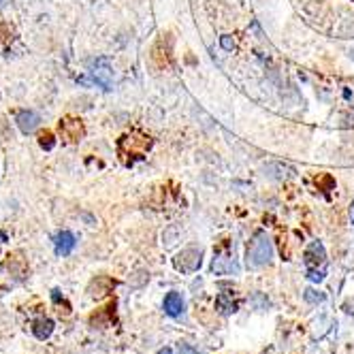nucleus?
Wrapping results in <instances>:
<instances>
[{"mask_svg": "<svg viewBox=\"0 0 354 354\" xmlns=\"http://www.w3.org/2000/svg\"><path fill=\"white\" fill-rule=\"evenodd\" d=\"M39 122H41V118H39V113H35V111H21V113H17V126H19V131H21L24 135L35 133V131H37V126H39Z\"/></svg>", "mask_w": 354, "mask_h": 354, "instance_id": "9d476101", "label": "nucleus"}, {"mask_svg": "<svg viewBox=\"0 0 354 354\" xmlns=\"http://www.w3.org/2000/svg\"><path fill=\"white\" fill-rule=\"evenodd\" d=\"M265 175L273 180H288V177H295V169L284 162H269L265 167Z\"/></svg>", "mask_w": 354, "mask_h": 354, "instance_id": "9b49d317", "label": "nucleus"}, {"mask_svg": "<svg viewBox=\"0 0 354 354\" xmlns=\"http://www.w3.org/2000/svg\"><path fill=\"white\" fill-rule=\"evenodd\" d=\"M32 331H35V335L39 339H47L49 335H52V331H54V322L52 320H39V322H35Z\"/></svg>", "mask_w": 354, "mask_h": 354, "instance_id": "ddd939ff", "label": "nucleus"}, {"mask_svg": "<svg viewBox=\"0 0 354 354\" xmlns=\"http://www.w3.org/2000/svg\"><path fill=\"white\" fill-rule=\"evenodd\" d=\"M306 301H310V303H322V301H324V295H322L320 290L308 288V290H306Z\"/></svg>", "mask_w": 354, "mask_h": 354, "instance_id": "2eb2a0df", "label": "nucleus"}, {"mask_svg": "<svg viewBox=\"0 0 354 354\" xmlns=\"http://www.w3.org/2000/svg\"><path fill=\"white\" fill-rule=\"evenodd\" d=\"M90 75H92V80L103 90H111V86H113V68H111L107 58H98L94 62Z\"/></svg>", "mask_w": 354, "mask_h": 354, "instance_id": "20e7f679", "label": "nucleus"}, {"mask_svg": "<svg viewBox=\"0 0 354 354\" xmlns=\"http://www.w3.org/2000/svg\"><path fill=\"white\" fill-rule=\"evenodd\" d=\"M177 354H201V352L190 344H180V346H177Z\"/></svg>", "mask_w": 354, "mask_h": 354, "instance_id": "6ab92c4d", "label": "nucleus"}, {"mask_svg": "<svg viewBox=\"0 0 354 354\" xmlns=\"http://www.w3.org/2000/svg\"><path fill=\"white\" fill-rule=\"evenodd\" d=\"M220 45H222V49H226V52H233V49H235V41L229 35L220 37Z\"/></svg>", "mask_w": 354, "mask_h": 354, "instance_id": "dca6fc26", "label": "nucleus"}, {"mask_svg": "<svg viewBox=\"0 0 354 354\" xmlns=\"http://www.w3.org/2000/svg\"><path fill=\"white\" fill-rule=\"evenodd\" d=\"M203 263V252L198 248H186L175 257V269L182 273H194Z\"/></svg>", "mask_w": 354, "mask_h": 354, "instance_id": "7ed1b4c3", "label": "nucleus"}, {"mask_svg": "<svg viewBox=\"0 0 354 354\" xmlns=\"http://www.w3.org/2000/svg\"><path fill=\"white\" fill-rule=\"evenodd\" d=\"M0 3H3V0H0Z\"/></svg>", "mask_w": 354, "mask_h": 354, "instance_id": "5701e85b", "label": "nucleus"}, {"mask_svg": "<svg viewBox=\"0 0 354 354\" xmlns=\"http://www.w3.org/2000/svg\"><path fill=\"white\" fill-rule=\"evenodd\" d=\"M60 133H62V137H64L66 141H77V139L84 137V124H82L80 120H71V118H66V120L60 122Z\"/></svg>", "mask_w": 354, "mask_h": 354, "instance_id": "6e6552de", "label": "nucleus"}, {"mask_svg": "<svg viewBox=\"0 0 354 354\" xmlns=\"http://www.w3.org/2000/svg\"><path fill=\"white\" fill-rule=\"evenodd\" d=\"M350 58H352V60H354V49H352V52H350Z\"/></svg>", "mask_w": 354, "mask_h": 354, "instance_id": "4be33fe9", "label": "nucleus"}, {"mask_svg": "<svg viewBox=\"0 0 354 354\" xmlns=\"http://www.w3.org/2000/svg\"><path fill=\"white\" fill-rule=\"evenodd\" d=\"M326 263V252L320 241H312L310 248L306 250V267L308 269H318Z\"/></svg>", "mask_w": 354, "mask_h": 354, "instance_id": "423d86ee", "label": "nucleus"}, {"mask_svg": "<svg viewBox=\"0 0 354 354\" xmlns=\"http://www.w3.org/2000/svg\"><path fill=\"white\" fill-rule=\"evenodd\" d=\"M54 245H56V252L60 257H68L73 252V248L77 245V239H75V235L71 231H60L54 237Z\"/></svg>", "mask_w": 354, "mask_h": 354, "instance_id": "1a4fd4ad", "label": "nucleus"}, {"mask_svg": "<svg viewBox=\"0 0 354 354\" xmlns=\"http://www.w3.org/2000/svg\"><path fill=\"white\" fill-rule=\"evenodd\" d=\"M308 277L312 282H322L324 280V271L322 269H308Z\"/></svg>", "mask_w": 354, "mask_h": 354, "instance_id": "a211bd4d", "label": "nucleus"}, {"mask_svg": "<svg viewBox=\"0 0 354 354\" xmlns=\"http://www.w3.org/2000/svg\"><path fill=\"white\" fill-rule=\"evenodd\" d=\"M273 259V243L271 239L267 237V233H257L252 237L250 245H248V252H245V263L248 267L252 269H259V267H265L269 265Z\"/></svg>", "mask_w": 354, "mask_h": 354, "instance_id": "f257e3e1", "label": "nucleus"}, {"mask_svg": "<svg viewBox=\"0 0 354 354\" xmlns=\"http://www.w3.org/2000/svg\"><path fill=\"white\" fill-rule=\"evenodd\" d=\"M151 147V139L143 135H126L120 141V154L126 162H133L137 158H143L145 151Z\"/></svg>", "mask_w": 354, "mask_h": 354, "instance_id": "f03ea898", "label": "nucleus"}, {"mask_svg": "<svg viewBox=\"0 0 354 354\" xmlns=\"http://www.w3.org/2000/svg\"><path fill=\"white\" fill-rule=\"evenodd\" d=\"M350 216H352V224H354V203H352V212H350Z\"/></svg>", "mask_w": 354, "mask_h": 354, "instance_id": "aec40b11", "label": "nucleus"}, {"mask_svg": "<svg viewBox=\"0 0 354 354\" xmlns=\"http://www.w3.org/2000/svg\"><path fill=\"white\" fill-rule=\"evenodd\" d=\"M162 310L171 318H180L184 314V310H186V301H184V297L177 292V290H171L165 297V301H162Z\"/></svg>", "mask_w": 354, "mask_h": 354, "instance_id": "39448f33", "label": "nucleus"}, {"mask_svg": "<svg viewBox=\"0 0 354 354\" xmlns=\"http://www.w3.org/2000/svg\"><path fill=\"white\" fill-rule=\"evenodd\" d=\"M216 308H218L220 314L229 316V314H235V312H237L239 303L233 301V297H231L229 292H220V297H218V301H216Z\"/></svg>", "mask_w": 354, "mask_h": 354, "instance_id": "f8f14e48", "label": "nucleus"}, {"mask_svg": "<svg viewBox=\"0 0 354 354\" xmlns=\"http://www.w3.org/2000/svg\"><path fill=\"white\" fill-rule=\"evenodd\" d=\"M212 271L218 273V275H237L239 273V265L231 257L216 254L214 257V263H212Z\"/></svg>", "mask_w": 354, "mask_h": 354, "instance_id": "0eeeda50", "label": "nucleus"}, {"mask_svg": "<svg viewBox=\"0 0 354 354\" xmlns=\"http://www.w3.org/2000/svg\"><path fill=\"white\" fill-rule=\"evenodd\" d=\"M339 37L342 39H354V17H348L344 24H342V28H339Z\"/></svg>", "mask_w": 354, "mask_h": 354, "instance_id": "4468645a", "label": "nucleus"}, {"mask_svg": "<svg viewBox=\"0 0 354 354\" xmlns=\"http://www.w3.org/2000/svg\"><path fill=\"white\" fill-rule=\"evenodd\" d=\"M39 143H41V147H45V149H52V147H54V137H52V133L41 135Z\"/></svg>", "mask_w": 354, "mask_h": 354, "instance_id": "f3484780", "label": "nucleus"}, {"mask_svg": "<svg viewBox=\"0 0 354 354\" xmlns=\"http://www.w3.org/2000/svg\"><path fill=\"white\" fill-rule=\"evenodd\" d=\"M158 354H171V350H160Z\"/></svg>", "mask_w": 354, "mask_h": 354, "instance_id": "412c9836", "label": "nucleus"}]
</instances>
